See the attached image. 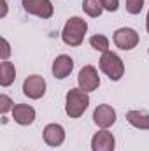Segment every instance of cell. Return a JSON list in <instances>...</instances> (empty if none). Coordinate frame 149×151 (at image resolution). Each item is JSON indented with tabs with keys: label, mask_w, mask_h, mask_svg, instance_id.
<instances>
[{
	"label": "cell",
	"mask_w": 149,
	"mask_h": 151,
	"mask_svg": "<svg viewBox=\"0 0 149 151\" xmlns=\"http://www.w3.org/2000/svg\"><path fill=\"white\" fill-rule=\"evenodd\" d=\"M148 53H149V49H148Z\"/></svg>",
	"instance_id": "obj_23"
},
{
	"label": "cell",
	"mask_w": 149,
	"mask_h": 151,
	"mask_svg": "<svg viewBox=\"0 0 149 151\" xmlns=\"http://www.w3.org/2000/svg\"><path fill=\"white\" fill-rule=\"evenodd\" d=\"M74 70V60L69 55H60L53 62V76L56 79H65Z\"/></svg>",
	"instance_id": "obj_12"
},
{
	"label": "cell",
	"mask_w": 149,
	"mask_h": 151,
	"mask_svg": "<svg viewBox=\"0 0 149 151\" xmlns=\"http://www.w3.org/2000/svg\"><path fill=\"white\" fill-rule=\"evenodd\" d=\"M90 106V95L88 91L81 90V88H70L67 91V97H65V113L69 118L77 119L81 118L84 111L88 109Z\"/></svg>",
	"instance_id": "obj_2"
},
{
	"label": "cell",
	"mask_w": 149,
	"mask_h": 151,
	"mask_svg": "<svg viewBox=\"0 0 149 151\" xmlns=\"http://www.w3.org/2000/svg\"><path fill=\"white\" fill-rule=\"evenodd\" d=\"M125 7L128 14H140L144 9V0H126Z\"/></svg>",
	"instance_id": "obj_17"
},
{
	"label": "cell",
	"mask_w": 149,
	"mask_h": 151,
	"mask_svg": "<svg viewBox=\"0 0 149 151\" xmlns=\"http://www.w3.org/2000/svg\"><path fill=\"white\" fill-rule=\"evenodd\" d=\"M23 93L25 97L32 99V100H39L46 95V79L39 74L28 76L23 81Z\"/></svg>",
	"instance_id": "obj_5"
},
{
	"label": "cell",
	"mask_w": 149,
	"mask_h": 151,
	"mask_svg": "<svg viewBox=\"0 0 149 151\" xmlns=\"http://www.w3.org/2000/svg\"><path fill=\"white\" fill-rule=\"evenodd\" d=\"M82 11L90 18H98L105 9H104V5H102L100 0H82Z\"/></svg>",
	"instance_id": "obj_15"
},
{
	"label": "cell",
	"mask_w": 149,
	"mask_h": 151,
	"mask_svg": "<svg viewBox=\"0 0 149 151\" xmlns=\"http://www.w3.org/2000/svg\"><path fill=\"white\" fill-rule=\"evenodd\" d=\"M0 58H2V62H5V60H9V56H11V44H9V40L5 37L0 39Z\"/></svg>",
	"instance_id": "obj_19"
},
{
	"label": "cell",
	"mask_w": 149,
	"mask_h": 151,
	"mask_svg": "<svg viewBox=\"0 0 149 151\" xmlns=\"http://www.w3.org/2000/svg\"><path fill=\"white\" fill-rule=\"evenodd\" d=\"M126 121L139 128V130H149V113L140 111V109H132L126 113Z\"/></svg>",
	"instance_id": "obj_13"
},
{
	"label": "cell",
	"mask_w": 149,
	"mask_h": 151,
	"mask_svg": "<svg viewBox=\"0 0 149 151\" xmlns=\"http://www.w3.org/2000/svg\"><path fill=\"white\" fill-rule=\"evenodd\" d=\"M42 139L47 146L51 148H58L65 142V128L58 123H49L44 127V132H42Z\"/></svg>",
	"instance_id": "obj_9"
},
{
	"label": "cell",
	"mask_w": 149,
	"mask_h": 151,
	"mask_svg": "<svg viewBox=\"0 0 149 151\" xmlns=\"http://www.w3.org/2000/svg\"><path fill=\"white\" fill-rule=\"evenodd\" d=\"M14 106H16V104L12 102V99H11L9 95H5V93L0 95V113L2 114H7L9 111H12Z\"/></svg>",
	"instance_id": "obj_18"
},
{
	"label": "cell",
	"mask_w": 149,
	"mask_h": 151,
	"mask_svg": "<svg viewBox=\"0 0 149 151\" xmlns=\"http://www.w3.org/2000/svg\"><path fill=\"white\" fill-rule=\"evenodd\" d=\"M112 40L114 44L123 49V51H132L133 47H137L139 44V34L137 30L130 28V27H123V28H117L112 35Z\"/></svg>",
	"instance_id": "obj_4"
},
{
	"label": "cell",
	"mask_w": 149,
	"mask_h": 151,
	"mask_svg": "<svg viewBox=\"0 0 149 151\" xmlns=\"http://www.w3.org/2000/svg\"><path fill=\"white\" fill-rule=\"evenodd\" d=\"M100 2H102L104 9L109 11V12H116L117 7H119V0H100Z\"/></svg>",
	"instance_id": "obj_20"
},
{
	"label": "cell",
	"mask_w": 149,
	"mask_h": 151,
	"mask_svg": "<svg viewBox=\"0 0 149 151\" xmlns=\"http://www.w3.org/2000/svg\"><path fill=\"white\" fill-rule=\"evenodd\" d=\"M146 30H148V34H149V11H148V16H146Z\"/></svg>",
	"instance_id": "obj_22"
},
{
	"label": "cell",
	"mask_w": 149,
	"mask_h": 151,
	"mask_svg": "<svg viewBox=\"0 0 149 151\" xmlns=\"http://www.w3.org/2000/svg\"><path fill=\"white\" fill-rule=\"evenodd\" d=\"M100 70L107 76L111 81H119L125 76V63L119 58V55L112 53V51H105L102 53L100 60H98Z\"/></svg>",
	"instance_id": "obj_3"
},
{
	"label": "cell",
	"mask_w": 149,
	"mask_h": 151,
	"mask_svg": "<svg viewBox=\"0 0 149 151\" xmlns=\"http://www.w3.org/2000/svg\"><path fill=\"white\" fill-rule=\"evenodd\" d=\"M77 84L81 90L84 91H95L98 86H100V76H98V70L93 67V65H84L81 70H79V76H77Z\"/></svg>",
	"instance_id": "obj_7"
},
{
	"label": "cell",
	"mask_w": 149,
	"mask_h": 151,
	"mask_svg": "<svg viewBox=\"0 0 149 151\" xmlns=\"http://www.w3.org/2000/svg\"><path fill=\"white\" fill-rule=\"evenodd\" d=\"M116 150V139L112 132L100 128L91 137V151H114Z\"/></svg>",
	"instance_id": "obj_10"
},
{
	"label": "cell",
	"mask_w": 149,
	"mask_h": 151,
	"mask_svg": "<svg viewBox=\"0 0 149 151\" xmlns=\"http://www.w3.org/2000/svg\"><path fill=\"white\" fill-rule=\"evenodd\" d=\"M21 4L28 14L42 18V19H49L54 14V7L51 0H21Z\"/></svg>",
	"instance_id": "obj_6"
},
{
	"label": "cell",
	"mask_w": 149,
	"mask_h": 151,
	"mask_svg": "<svg viewBox=\"0 0 149 151\" xmlns=\"http://www.w3.org/2000/svg\"><path fill=\"white\" fill-rule=\"evenodd\" d=\"M88 32V23L86 19L79 18V16H72L67 19V23L63 25V30H62V40L70 46V47H77L82 44L84 35Z\"/></svg>",
	"instance_id": "obj_1"
},
{
	"label": "cell",
	"mask_w": 149,
	"mask_h": 151,
	"mask_svg": "<svg viewBox=\"0 0 149 151\" xmlns=\"http://www.w3.org/2000/svg\"><path fill=\"white\" fill-rule=\"evenodd\" d=\"M90 44H91L93 49H97V51H100V53L109 51V39L105 37V35H102V34L91 35V37H90Z\"/></svg>",
	"instance_id": "obj_16"
},
{
	"label": "cell",
	"mask_w": 149,
	"mask_h": 151,
	"mask_svg": "<svg viewBox=\"0 0 149 151\" xmlns=\"http://www.w3.org/2000/svg\"><path fill=\"white\" fill-rule=\"evenodd\" d=\"M14 79H16V67H14V63L9 62V60L2 62L0 63V84L4 88H7V86H11L14 83Z\"/></svg>",
	"instance_id": "obj_14"
},
{
	"label": "cell",
	"mask_w": 149,
	"mask_h": 151,
	"mask_svg": "<svg viewBox=\"0 0 149 151\" xmlns=\"http://www.w3.org/2000/svg\"><path fill=\"white\" fill-rule=\"evenodd\" d=\"M7 14V0H4V9H2V18Z\"/></svg>",
	"instance_id": "obj_21"
},
{
	"label": "cell",
	"mask_w": 149,
	"mask_h": 151,
	"mask_svg": "<svg viewBox=\"0 0 149 151\" xmlns=\"http://www.w3.org/2000/svg\"><path fill=\"white\" fill-rule=\"evenodd\" d=\"M93 121L98 128H111L112 125L116 123V111L114 107L109 104H100L95 107L93 111Z\"/></svg>",
	"instance_id": "obj_8"
},
{
	"label": "cell",
	"mask_w": 149,
	"mask_h": 151,
	"mask_svg": "<svg viewBox=\"0 0 149 151\" xmlns=\"http://www.w3.org/2000/svg\"><path fill=\"white\" fill-rule=\"evenodd\" d=\"M12 118L18 125L28 127L35 121V109L28 104H16L12 109Z\"/></svg>",
	"instance_id": "obj_11"
}]
</instances>
